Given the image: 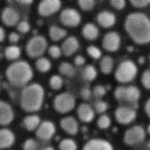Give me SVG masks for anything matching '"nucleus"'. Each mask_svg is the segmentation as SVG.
<instances>
[{"label": "nucleus", "mask_w": 150, "mask_h": 150, "mask_svg": "<svg viewBox=\"0 0 150 150\" xmlns=\"http://www.w3.org/2000/svg\"><path fill=\"white\" fill-rule=\"evenodd\" d=\"M125 29L137 44L150 42V18L143 13H129L125 21Z\"/></svg>", "instance_id": "f257e3e1"}, {"label": "nucleus", "mask_w": 150, "mask_h": 150, "mask_svg": "<svg viewBox=\"0 0 150 150\" xmlns=\"http://www.w3.org/2000/svg\"><path fill=\"white\" fill-rule=\"evenodd\" d=\"M44 89L38 83L27 85L21 95V107L27 112L38 111L43 103Z\"/></svg>", "instance_id": "f03ea898"}, {"label": "nucleus", "mask_w": 150, "mask_h": 150, "mask_svg": "<svg viewBox=\"0 0 150 150\" xmlns=\"http://www.w3.org/2000/svg\"><path fill=\"white\" fill-rule=\"evenodd\" d=\"M33 74L31 65L24 60L15 61L6 71V79L14 87H26L32 80Z\"/></svg>", "instance_id": "7ed1b4c3"}, {"label": "nucleus", "mask_w": 150, "mask_h": 150, "mask_svg": "<svg viewBox=\"0 0 150 150\" xmlns=\"http://www.w3.org/2000/svg\"><path fill=\"white\" fill-rule=\"evenodd\" d=\"M138 68L135 63L132 60L122 61L115 71V78L120 83H128L137 76Z\"/></svg>", "instance_id": "20e7f679"}, {"label": "nucleus", "mask_w": 150, "mask_h": 150, "mask_svg": "<svg viewBox=\"0 0 150 150\" xmlns=\"http://www.w3.org/2000/svg\"><path fill=\"white\" fill-rule=\"evenodd\" d=\"M47 48L48 42L46 38L42 35H35L28 42L26 52L31 58H39L45 53Z\"/></svg>", "instance_id": "39448f33"}, {"label": "nucleus", "mask_w": 150, "mask_h": 150, "mask_svg": "<svg viewBox=\"0 0 150 150\" xmlns=\"http://www.w3.org/2000/svg\"><path fill=\"white\" fill-rule=\"evenodd\" d=\"M75 104H76V101H75L74 96L68 92L57 95L53 101L54 109L56 111L61 114H64L72 110L75 107Z\"/></svg>", "instance_id": "423d86ee"}, {"label": "nucleus", "mask_w": 150, "mask_h": 150, "mask_svg": "<svg viewBox=\"0 0 150 150\" xmlns=\"http://www.w3.org/2000/svg\"><path fill=\"white\" fill-rule=\"evenodd\" d=\"M146 136L145 129L140 125H134L128 130L124 134V142L128 146H135L141 143Z\"/></svg>", "instance_id": "0eeeda50"}, {"label": "nucleus", "mask_w": 150, "mask_h": 150, "mask_svg": "<svg viewBox=\"0 0 150 150\" xmlns=\"http://www.w3.org/2000/svg\"><path fill=\"white\" fill-rule=\"evenodd\" d=\"M60 21L63 25L70 28H75L80 25L81 16L80 13L73 8H65L60 13Z\"/></svg>", "instance_id": "6e6552de"}, {"label": "nucleus", "mask_w": 150, "mask_h": 150, "mask_svg": "<svg viewBox=\"0 0 150 150\" xmlns=\"http://www.w3.org/2000/svg\"><path fill=\"white\" fill-rule=\"evenodd\" d=\"M136 116L137 112L132 107L120 106L115 110V118L121 125H129L136 118Z\"/></svg>", "instance_id": "1a4fd4ad"}, {"label": "nucleus", "mask_w": 150, "mask_h": 150, "mask_svg": "<svg viewBox=\"0 0 150 150\" xmlns=\"http://www.w3.org/2000/svg\"><path fill=\"white\" fill-rule=\"evenodd\" d=\"M61 6L60 0H43L38 6V13L42 17H48L59 11Z\"/></svg>", "instance_id": "9d476101"}, {"label": "nucleus", "mask_w": 150, "mask_h": 150, "mask_svg": "<svg viewBox=\"0 0 150 150\" xmlns=\"http://www.w3.org/2000/svg\"><path fill=\"white\" fill-rule=\"evenodd\" d=\"M56 132V126L53 122L45 120L40 123L39 126L36 129L35 135L38 139L42 140L50 139Z\"/></svg>", "instance_id": "9b49d317"}, {"label": "nucleus", "mask_w": 150, "mask_h": 150, "mask_svg": "<svg viewBox=\"0 0 150 150\" xmlns=\"http://www.w3.org/2000/svg\"><path fill=\"white\" fill-rule=\"evenodd\" d=\"M121 38L120 35L114 31L107 33L103 39V47L105 50L115 52L120 48Z\"/></svg>", "instance_id": "f8f14e48"}, {"label": "nucleus", "mask_w": 150, "mask_h": 150, "mask_svg": "<svg viewBox=\"0 0 150 150\" xmlns=\"http://www.w3.org/2000/svg\"><path fill=\"white\" fill-rule=\"evenodd\" d=\"M14 117V112L12 106L5 101L0 100V125H10Z\"/></svg>", "instance_id": "ddd939ff"}, {"label": "nucleus", "mask_w": 150, "mask_h": 150, "mask_svg": "<svg viewBox=\"0 0 150 150\" xmlns=\"http://www.w3.org/2000/svg\"><path fill=\"white\" fill-rule=\"evenodd\" d=\"M21 16L19 13L13 7H6L1 14L3 23L7 27H14L20 22Z\"/></svg>", "instance_id": "4468645a"}, {"label": "nucleus", "mask_w": 150, "mask_h": 150, "mask_svg": "<svg viewBox=\"0 0 150 150\" xmlns=\"http://www.w3.org/2000/svg\"><path fill=\"white\" fill-rule=\"evenodd\" d=\"M80 48V42L75 36H69L64 39L62 43L61 50L62 53L66 57H70L73 55Z\"/></svg>", "instance_id": "2eb2a0df"}, {"label": "nucleus", "mask_w": 150, "mask_h": 150, "mask_svg": "<svg viewBox=\"0 0 150 150\" xmlns=\"http://www.w3.org/2000/svg\"><path fill=\"white\" fill-rule=\"evenodd\" d=\"M82 150H114L112 145L103 139H93L88 140Z\"/></svg>", "instance_id": "dca6fc26"}, {"label": "nucleus", "mask_w": 150, "mask_h": 150, "mask_svg": "<svg viewBox=\"0 0 150 150\" xmlns=\"http://www.w3.org/2000/svg\"><path fill=\"white\" fill-rule=\"evenodd\" d=\"M60 126L61 128L68 134L70 135H75L77 134L79 131V124L78 121L75 119L73 117H63L60 121Z\"/></svg>", "instance_id": "f3484780"}, {"label": "nucleus", "mask_w": 150, "mask_h": 150, "mask_svg": "<svg viewBox=\"0 0 150 150\" xmlns=\"http://www.w3.org/2000/svg\"><path fill=\"white\" fill-rule=\"evenodd\" d=\"M77 114L81 121L89 123L95 118V110L88 103H81L77 110Z\"/></svg>", "instance_id": "a211bd4d"}, {"label": "nucleus", "mask_w": 150, "mask_h": 150, "mask_svg": "<svg viewBox=\"0 0 150 150\" xmlns=\"http://www.w3.org/2000/svg\"><path fill=\"white\" fill-rule=\"evenodd\" d=\"M96 20L98 24L104 28H110L113 27L116 23L115 14L109 11H103L97 14Z\"/></svg>", "instance_id": "6ab92c4d"}, {"label": "nucleus", "mask_w": 150, "mask_h": 150, "mask_svg": "<svg viewBox=\"0 0 150 150\" xmlns=\"http://www.w3.org/2000/svg\"><path fill=\"white\" fill-rule=\"evenodd\" d=\"M15 141L14 133L6 128L0 129V149H6L13 145Z\"/></svg>", "instance_id": "aec40b11"}, {"label": "nucleus", "mask_w": 150, "mask_h": 150, "mask_svg": "<svg viewBox=\"0 0 150 150\" xmlns=\"http://www.w3.org/2000/svg\"><path fill=\"white\" fill-rule=\"evenodd\" d=\"M139 97H140V91L137 87L135 86L125 87L123 101L132 104H135L139 101Z\"/></svg>", "instance_id": "412c9836"}, {"label": "nucleus", "mask_w": 150, "mask_h": 150, "mask_svg": "<svg viewBox=\"0 0 150 150\" xmlns=\"http://www.w3.org/2000/svg\"><path fill=\"white\" fill-rule=\"evenodd\" d=\"M83 36L89 41H95L99 36V29L94 23H87L82 28Z\"/></svg>", "instance_id": "4be33fe9"}, {"label": "nucleus", "mask_w": 150, "mask_h": 150, "mask_svg": "<svg viewBox=\"0 0 150 150\" xmlns=\"http://www.w3.org/2000/svg\"><path fill=\"white\" fill-rule=\"evenodd\" d=\"M41 123V118L37 115H28L23 119V125L28 131L36 130Z\"/></svg>", "instance_id": "5701e85b"}, {"label": "nucleus", "mask_w": 150, "mask_h": 150, "mask_svg": "<svg viewBox=\"0 0 150 150\" xmlns=\"http://www.w3.org/2000/svg\"><path fill=\"white\" fill-rule=\"evenodd\" d=\"M49 35L52 41L57 42L64 38L67 35V32L65 29L59 28L57 26H51L49 28Z\"/></svg>", "instance_id": "b1692460"}, {"label": "nucleus", "mask_w": 150, "mask_h": 150, "mask_svg": "<svg viewBox=\"0 0 150 150\" xmlns=\"http://www.w3.org/2000/svg\"><path fill=\"white\" fill-rule=\"evenodd\" d=\"M114 67L113 58L110 56H104L100 61V69L103 74H110Z\"/></svg>", "instance_id": "393cba45"}, {"label": "nucleus", "mask_w": 150, "mask_h": 150, "mask_svg": "<svg viewBox=\"0 0 150 150\" xmlns=\"http://www.w3.org/2000/svg\"><path fill=\"white\" fill-rule=\"evenodd\" d=\"M58 71L62 75H64L66 77H73L76 74V69L68 62H62L58 67Z\"/></svg>", "instance_id": "a878e982"}, {"label": "nucleus", "mask_w": 150, "mask_h": 150, "mask_svg": "<svg viewBox=\"0 0 150 150\" xmlns=\"http://www.w3.org/2000/svg\"><path fill=\"white\" fill-rule=\"evenodd\" d=\"M82 79L84 81H94L96 76H97V71L95 68V66L88 64L86 65L83 70H82V73H81Z\"/></svg>", "instance_id": "bb28decb"}, {"label": "nucleus", "mask_w": 150, "mask_h": 150, "mask_svg": "<svg viewBox=\"0 0 150 150\" xmlns=\"http://www.w3.org/2000/svg\"><path fill=\"white\" fill-rule=\"evenodd\" d=\"M21 53V48L17 45H11L6 48L5 50V57L8 60H16L20 57Z\"/></svg>", "instance_id": "cd10ccee"}, {"label": "nucleus", "mask_w": 150, "mask_h": 150, "mask_svg": "<svg viewBox=\"0 0 150 150\" xmlns=\"http://www.w3.org/2000/svg\"><path fill=\"white\" fill-rule=\"evenodd\" d=\"M35 66L40 72H47L51 69V63L47 57H41L37 58L35 62Z\"/></svg>", "instance_id": "c85d7f7f"}, {"label": "nucleus", "mask_w": 150, "mask_h": 150, "mask_svg": "<svg viewBox=\"0 0 150 150\" xmlns=\"http://www.w3.org/2000/svg\"><path fill=\"white\" fill-rule=\"evenodd\" d=\"M77 144L71 139H64L59 143V150H77Z\"/></svg>", "instance_id": "c756f323"}, {"label": "nucleus", "mask_w": 150, "mask_h": 150, "mask_svg": "<svg viewBox=\"0 0 150 150\" xmlns=\"http://www.w3.org/2000/svg\"><path fill=\"white\" fill-rule=\"evenodd\" d=\"M63 84L64 81L58 75H53L50 79V87L53 90H59L63 87Z\"/></svg>", "instance_id": "7c9ffc66"}, {"label": "nucleus", "mask_w": 150, "mask_h": 150, "mask_svg": "<svg viewBox=\"0 0 150 150\" xmlns=\"http://www.w3.org/2000/svg\"><path fill=\"white\" fill-rule=\"evenodd\" d=\"M111 125V119L108 115H102L97 120V126L100 129H107Z\"/></svg>", "instance_id": "2f4dec72"}, {"label": "nucleus", "mask_w": 150, "mask_h": 150, "mask_svg": "<svg viewBox=\"0 0 150 150\" xmlns=\"http://www.w3.org/2000/svg\"><path fill=\"white\" fill-rule=\"evenodd\" d=\"M78 5L83 11H90L96 6V1L94 0H79Z\"/></svg>", "instance_id": "473e14b6"}, {"label": "nucleus", "mask_w": 150, "mask_h": 150, "mask_svg": "<svg viewBox=\"0 0 150 150\" xmlns=\"http://www.w3.org/2000/svg\"><path fill=\"white\" fill-rule=\"evenodd\" d=\"M87 52L94 59H99L102 57V51H101V50L98 47L94 46V45L88 46L87 48Z\"/></svg>", "instance_id": "72a5a7b5"}, {"label": "nucleus", "mask_w": 150, "mask_h": 150, "mask_svg": "<svg viewBox=\"0 0 150 150\" xmlns=\"http://www.w3.org/2000/svg\"><path fill=\"white\" fill-rule=\"evenodd\" d=\"M23 150H37L38 143L34 139H28L23 143Z\"/></svg>", "instance_id": "f704fd0d"}, {"label": "nucleus", "mask_w": 150, "mask_h": 150, "mask_svg": "<svg viewBox=\"0 0 150 150\" xmlns=\"http://www.w3.org/2000/svg\"><path fill=\"white\" fill-rule=\"evenodd\" d=\"M141 83L146 89L150 90V69L143 71L141 76Z\"/></svg>", "instance_id": "c9c22d12"}, {"label": "nucleus", "mask_w": 150, "mask_h": 150, "mask_svg": "<svg viewBox=\"0 0 150 150\" xmlns=\"http://www.w3.org/2000/svg\"><path fill=\"white\" fill-rule=\"evenodd\" d=\"M48 52H49V55L54 58V59H57L58 57H61L62 55V50H61V48L58 47L57 45H52L49 48L48 50Z\"/></svg>", "instance_id": "e433bc0d"}, {"label": "nucleus", "mask_w": 150, "mask_h": 150, "mask_svg": "<svg viewBox=\"0 0 150 150\" xmlns=\"http://www.w3.org/2000/svg\"><path fill=\"white\" fill-rule=\"evenodd\" d=\"M108 103L102 100H98L95 103V110L97 113L102 114L104 113L107 110H108Z\"/></svg>", "instance_id": "4c0bfd02"}, {"label": "nucleus", "mask_w": 150, "mask_h": 150, "mask_svg": "<svg viewBox=\"0 0 150 150\" xmlns=\"http://www.w3.org/2000/svg\"><path fill=\"white\" fill-rule=\"evenodd\" d=\"M130 4L135 8H144L150 5V0H131Z\"/></svg>", "instance_id": "58836bf2"}, {"label": "nucleus", "mask_w": 150, "mask_h": 150, "mask_svg": "<svg viewBox=\"0 0 150 150\" xmlns=\"http://www.w3.org/2000/svg\"><path fill=\"white\" fill-rule=\"evenodd\" d=\"M17 30L20 33L22 34H27L30 30V25L27 21H21L17 24Z\"/></svg>", "instance_id": "ea45409f"}, {"label": "nucleus", "mask_w": 150, "mask_h": 150, "mask_svg": "<svg viewBox=\"0 0 150 150\" xmlns=\"http://www.w3.org/2000/svg\"><path fill=\"white\" fill-rule=\"evenodd\" d=\"M96 98H102L106 95V88L102 85H97L93 89V94Z\"/></svg>", "instance_id": "a19ab883"}, {"label": "nucleus", "mask_w": 150, "mask_h": 150, "mask_svg": "<svg viewBox=\"0 0 150 150\" xmlns=\"http://www.w3.org/2000/svg\"><path fill=\"white\" fill-rule=\"evenodd\" d=\"M110 3L111 6L117 10H122L126 6V2L125 0H111Z\"/></svg>", "instance_id": "79ce46f5"}, {"label": "nucleus", "mask_w": 150, "mask_h": 150, "mask_svg": "<svg viewBox=\"0 0 150 150\" xmlns=\"http://www.w3.org/2000/svg\"><path fill=\"white\" fill-rule=\"evenodd\" d=\"M81 96L83 100L88 101L92 97V91H91V89L89 88L85 87L81 90Z\"/></svg>", "instance_id": "37998d69"}, {"label": "nucleus", "mask_w": 150, "mask_h": 150, "mask_svg": "<svg viewBox=\"0 0 150 150\" xmlns=\"http://www.w3.org/2000/svg\"><path fill=\"white\" fill-rule=\"evenodd\" d=\"M125 93V87H117L114 91V96L118 101H123Z\"/></svg>", "instance_id": "c03bdc74"}, {"label": "nucleus", "mask_w": 150, "mask_h": 150, "mask_svg": "<svg viewBox=\"0 0 150 150\" xmlns=\"http://www.w3.org/2000/svg\"><path fill=\"white\" fill-rule=\"evenodd\" d=\"M85 63H86V60H85L84 57H82L81 55L75 57L74 64H75V65H76V66H82V65L85 64Z\"/></svg>", "instance_id": "a18cd8bd"}, {"label": "nucleus", "mask_w": 150, "mask_h": 150, "mask_svg": "<svg viewBox=\"0 0 150 150\" xmlns=\"http://www.w3.org/2000/svg\"><path fill=\"white\" fill-rule=\"evenodd\" d=\"M20 35L16 32H12L10 35H9V41L11 43H17L19 41H20Z\"/></svg>", "instance_id": "49530a36"}, {"label": "nucleus", "mask_w": 150, "mask_h": 150, "mask_svg": "<svg viewBox=\"0 0 150 150\" xmlns=\"http://www.w3.org/2000/svg\"><path fill=\"white\" fill-rule=\"evenodd\" d=\"M144 109H145L146 114V115L148 116V117L150 118V98L146 102L145 106H144Z\"/></svg>", "instance_id": "de8ad7c7"}, {"label": "nucleus", "mask_w": 150, "mask_h": 150, "mask_svg": "<svg viewBox=\"0 0 150 150\" xmlns=\"http://www.w3.org/2000/svg\"><path fill=\"white\" fill-rule=\"evenodd\" d=\"M5 38H6V32L3 28L0 27V42H4Z\"/></svg>", "instance_id": "09e8293b"}, {"label": "nucleus", "mask_w": 150, "mask_h": 150, "mask_svg": "<svg viewBox=\"0 0 150 150\" xmlns=\"http://www.w3.org/2000/svg\"><path fill=\"white\" fill-rule=\"evenodd\" d=\"M20 3H21L23 5H31L33 3V1H24V0H22V1H20Z\"/></svg>", "instance_id": "8fccbe9b"}, {"label": "nucleus", "mask_w": 150, "mask_h": 150, "mask_svg": "<svg viewBox=\"0 0 150 150\" xmlns=\"http://www.w3.org/2000/svg\"><path fill=\"white\" fill-rule=\"evenodd\" d=\"M42 150H55V148L52 147V146H46V147L42 148Z\"/></svg>", "instance_id": "3c124183"}, {"label": "nucleus", "mask_w": 150, "mask_h": 150, "mask_svg": "<svg viewBox=\"0 0 150 150\" xmlns=\"http://www.w3.org/2000/svg\"><path fill=\"white\" fill-rule=\"evenodd\" d=\"M147 132L150 134V125H148V126H147Z\"/></svg>", "instance_id": "603ef678"}, {"label": "nucleus", "mask_w": 150, "mask_h": 150, "mask_svg": "<svg viewBox=\"0 0 150 150\" xmlns=\"http://www.w3.org/2000/svg\"><path fill=\"white\" fill-rule=\"evenodd\" d=\"M149 61H150V55H149Z\"/></svg>", "instance_id": "864d4df0"}, {"label": "nucleus", "mask_w": 150, "mask_h": 150, "mask_svg": "<svg viewBox=\"0 0 150 150\" xmlns=\"http://www.w3.org/2000/svg\"><path fill=\"white\" fill-rule=\"evenodd\" d=\"M0 88H1V84H0Z\"/></svg>", "instance_id": "5fc2aeb1"}]
</instances>
